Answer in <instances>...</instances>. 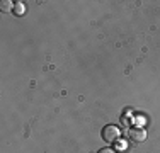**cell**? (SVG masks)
<instances>
[{
    "label": "cell",
    "instance_id": "1",
    "mask_svg": "<svg viewBox=\"0 0 160 153\" xmlns=\"http://www.w3.org/2000/svg\"><path fill=\"white\" fill-rule=\"evenodd\" d=\"M101 136H102V140L108 141V143H116V141H119V138H121V129L118 128V126H114V124H108L104 129H102Z\"/></svg>",
    "mask_w": 160,
    "mask_h": 153
},
{
    "label": "cell",
    "instance_id": "2",
    "mask_svg": "<svg viewBox=\"0 0 160 153\" xmlns=\"http://www.w3.org/2000/svg\"><path fill=\"white\" fill-rule=\"evenodd\" d=\"M128 138L131 141H135V143H143L147 140V131L143 128H131L128 131Z\"/></svg>",
    "mask_w": 160,
    "mask_h": 153
},
{
    "label": "cell",
    "instance_id": "3",
    "mask_svg": "<svg viewBox=\"0 0 160 153\" xmlns=\"http://www.w3.org/2000/svg\"><path fill=\"white\" fill-rule=\"evenodd\" d=\"M0 10L2 12H10V10H14V3L10 0H2L0 2Z\"/></svg>",
    "mask_w": 160,
    "mask_h": 153
},
{
    "label": "cell",
    "instance_id": "4",
    "mask_svg": "<svg viewBox=\"0 0 160 153\" xmlns=\"http://www.w3.org/2000/svg\"><path fill=\"white\" fill-rule=\"evenodd\" d=\"M14 12H16L17 15H22L26 12V5L22 2H14Z\"/></svg>",
    "mask_w": 160,
    "mask_h": 153
},
{
    "label": "cell",
    "instance_id": "5",
    "mask_svg": "<svg viewBox=\"0 0 160 153\" xmlns=\"http://www.w3.org/2000/svg\"><path fill=\"white\" fill-rule=\"evenodd\" d=\"M97 153H116V150H112V148H102V150H99Z\"/></svg>",
    "mask_w": 160,
    "mask_h": 153
}]
</instances>
